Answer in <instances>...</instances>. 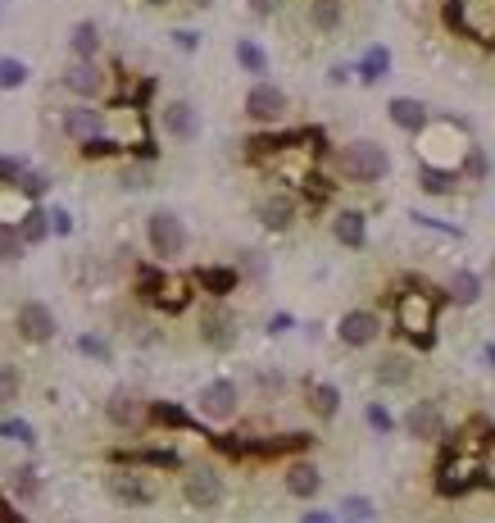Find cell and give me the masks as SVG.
Wrapping results in <instances>:
<instances>
[{
  "label": "cell",
  "instance_id": "obj_3",
  "mask_svg": "<svg viewBox=\"0 0 495 523\" xmlns=\"http://www.w3.org/2000/svg\"><path fill=\"white\" fill-rule=\"evenodd\" d=\"M395 319H400V328L418 342V346H432V324H436V296L427 292V287H418V292H404L400 296V305H395Z\"/></svg>",
  "mask_w": 495,
  "mask_h": 523
},
{
  "label": "cell",
  "instance_id": "obj_9",
  "mask_svg": "<svg viewBox=\"0 0 495 523\" xmlns=\"http://www.w3.org/2000/svg\"><path fill=\"white\" fill-rule=\"evenodd\" d=\"M237 405H241V396H237V383H228V378H218V383H205L200 387V414L205 419H232L237 414Z\"/></svg>",
  "mask_w": 495,
  "mask_h": 523
},
{
  "label": "cell",
  "instance_id": "obj_6",
  "mask_svg": "<svg viewBox=\"0 0 495 523\" xmlns=\"http://www.w3.org/2000/svg\"><path fill=\"white\" fill-rule=\"evenodd\" d=\"M246 114H250L255 123H277V119L286 114V92L273 87V82H255L250 96H246Z\"/></svg>",
  "mask_w": 495,
  "mask_h": 523
},
{
  "label": "cell",
  "instance_id": "obj_26",
  "mask_svg": "<svg viewBox=\"0 0 495 523\" xmlns=\"http://www.w3.org/2000/svg\"><path fill=\"white\" fill-rule=\"evenodd\" d=\"M386 69H391V51H386V46H368L364 60H359V78H364V82H382Z\"/></svg>",
  "mask_w": 495,
  "mask_h": 523
},
{
  "label": "cell",
  "instance_id": "obj_45",
  "mask_svg": "<svg viewBox=\"0 0 495 523\" xmlns=\"http://www.w3.org/2000/svg\"><path fill=\"white\" fill-rule=\"evenodd\" d=\"M46 214H51V232H60V237H64V232H73V218H69V209H46Z\"/></svg>",
  "mask_w": 495,
  "mask_h": 523
},
{
  "label": "cell",
  "instance_id": "obj_14",
  "mask_svg": "<svg viewBox=\"0 0 495 523\" xmlns=\"http://www.w3.org/2000/svg\"><path fill=\"white\" fill-rule=\"evenodd\" d=\"M341 342L345 346H368V342H377V333H382V324H377V315H368V310H350L345 319H341Z\"/></svg>",
  "mask_w": 495,
  "mask_h": 523
},
{
  "label": "cell",
  "instance_id": "obj_43",
  "mask_svg": "<svg viewBox=\"0 0 495 523\" xmlns=\"http://www.w3.org/2000/svg\"><path fill=\"white\" fill-rule=\"evenodd\" d=\"M78 351H82V355H96V360H110V346H105L101 337H82Z\"/></svg>",
  "mask_w": 495,
  "mask_h": 523
},
{
  "label": "cell",
  "instance_id": "obj_37",
  "mask_svg": "<svg viewBox=\"0 0 495 523\" xmlns=\"http://www.w3.org/2000/svg\"><path fill=\"white\" fill-rule=\"evenodd\" d=\"M341 509H345L350 523H368V518H373V500H368V496H345Z\"/></svg>",
  "mask_w": 495,
  "mask_h": 523
},
{
  "label": "cell",
  "instance_id": "obj_36",
  "mask_svg": "<svg viewBox=\"0 0 495 523\" xmlns=\"http://www.w3.org/2000/svg\"><path fill=\"white\" fill-rule=\"evenodd\" d=\"M19 255H24V237H19V228L0 223V259H19Z\"/></svg>",
  "mask_w": 495,
  "mask_h": 523
},
{
  "label": "cell",
  "instance_id": "obj_22",
  "mask_svg": "<svg viewBox=\"0 0 495 523\" xmlns=\"http://www.w3.org/2000/svg\"><path fill=\"white\" fill-rule=\"evenodd\" d=\"M146 419L160 423V428H196V419H191L182 405H173V401H150V405H146Z\"/></svg>",
  "mask_w": 495,
  "mask_h": 523
},
{
  "label": "cell",
  "instance_id": "obj_8",
  "mask_svg": "<svg viewBox=\"0 0 495 523\" xmlns=\"http://www.w3.org/2000/svg\"><path fill=\"white\" fill-rule=\"evenodd\" d=\"M200 342H205V346H214V351L237 346V315H232V310H223V305L205 310V315H200Z\"/></svg>",
  "mask_w": 495,
  "mask_h": 523
},
{
  "label": "cell",
  "instance_id": "obj_54",
  "mask_svg": "<svg viewBox=\"0 0 495 523\" xmlns=\"http://www.w3.org/2000/svg\"><path fill=\"white\" fill-rule=\"evenodd\" d=\"M490 278H495V259H490Z\"/></svg>",
  "mask_w": 495,
  "mask_h": 523
},
{
  "label": "cell",
  "instance_id": "obj_31",
  "mask_svg": "<svg viewBox=\"0 0 495 523\" xmlns=\"http://www.w3.org/2000/svg\"><path fill=\"white\" fill-rule=\"evenodd\" d=\"M459 178V169H432V164H422L418 169V182H422V191H432V196H441V191H450V182Z\"/></svg>",
  "mask_w": 495,
  "mask_h": 523
},
{
  "label": "cell",
  "instance_id": "obj_15",
  "mask_svg": "<svg viewBox=\"0 0 495 523\" xmlns=\"http://www.w3.org/2000/svg\"><path fill=\"white\" fill-rule=\"evenodd\" d=\"M386 114H391V123L404 128V132H422V128H427V105L413 101V96H395V101L386 105Z\"/></svg>",
  "mask_w": 495,
  "mask_h": 523
},
{
  "label": "cell",
  "instance_id": "obj_42",
  "mask_svg": "<svg viewBox=\"0 0 495 523\" xmlns=\"http://www.w3.org/2000/svg\"><path fill=\"white\" fill-rule=\"evenodd\" d=\"M19 173H24V160L0 155V182H19Z\"/></svg>",
  "mask_w": 495,
  "mask_h": 523
},
{
  "label": "cell",
  "instance_id": "obj_40",
  "mask_svg": "<svg viewBox=\"0 0 495 523\" xmlns=\"http://www.w3.org/2000/svg\"><path fill=\"white\" fill-rule=\"evenodd\" d=\"M463 173H468V178H486V173H490V164H486V155H481V146H468V160H463Z\"/></svg>",
  "mask_w": 495,
  "mask_h": 523
},
{
  "label": "cell",
  "instance_id": "obj_27",
  "mask_svg": "<svg viewBox=\"0 0 495 523\" xmlns=\"http://www.w3.org/2000/svg\"><path fill=\"white\" fill-rule=\"evenodd\" d=\"M19 237H24V246L46 241V237H51V214H46V209H28L24 223H19Z\"/></svg>",
  "mask_w": 495,
  "mask_h": 523
},
{
  "label": "cell",
  "instance_id": "obj_24",
  "mask_svg": "<svg viewBox=\"0 0 495 523\" xmlns=\"http://www.w3.org/2000/svg\"><path fill=\"white\" fill-rule=\"evenodd\" d=\"M481 296V278L472 274V269H454V278H450V301L454 305H472Z\"/></svg>",
  "mask_w": 495,
  "mask_h": 523
},
{
  "label": "cell",
  "instance_id": "obj_47",
  "mask_svg": "<svg viewBox=\"0 0 495 523\" xmlns=\"http://www.w3.org/2000/svg\"><path fill=\"white\" fill-rule=\"evenodd\" d=\"M173 42H178L182 51H196V46H200V37H196V33H187V28H178V33H173Z\"/></svg>",
  "mask_w": 495,
  "mask_h": 523
},
{
  "label": "cell",
  "instance_id": "obj_48",
  "mask_svg": "<svg viewBox=\"0 0 495 523\" xmlns=\"http://www.w3.org/2000/svg\"><path fill=\"white\" fill-rule=\"evenodd\" d=\"M123 187H146V169H123Z\"/></svg>",
  "mask_w": 495,
  "mask_h": 523
},
{
  "label": "cell",
  "instance_id": "obj_11",
  "mask_svg": "<svg viewBox=\"0 0 495 523\" xmlns=\"http://www.w3.org/2000/svg\"><path fill=\"white\" fill-rule=\"evenodd\" d=\"M255 214H259V223H264L268 232H286V228L296 223V196L273 191V196H264V200L255 205Z\"/></svg>",
  "mask_w": 495,
  "mask_h": 523
},
{
  "label": "cell",
  "instance_id": "obj_53",
  "mask_svg": "<svg viewBox=\"0 0 495 523\" xmlns=\"http://www.w3.org/2000/svg\"><path fill=\"white\" fill-rule=\"evenodd\" d=\"M146 5H169V0H146Z\"/></svg>",
  "mask_w": 495,
  "mask_h": 523
},
{
  "label": "cell",
  "instance_id": "obj_19",
  "mask_svg": "<svg viewBox=\"0 0 495 523\" xmlns=\"http://www.w3.org/2000/svg\"><path fill=\"white\" fill-rule=\"evenodd\" d=\"M318 487H323V473H318L314 464H305V460H296V464L286 469V491H291V496H300V500H309V496H318Z\"/></svg>",
  "mask_w": 495,
  "mask_h": 523
},
{
  "label": "cell",
  "instance_id": "obj_41",
  "mask_svg": "<svg viewBox=\"0 0 495 523\" xmlns=\"http://www.w3.org/2000/svg\"><path fill=\"white\" fill-rule=\"evenodd\" d=\"M37 487H42V482H37V469H15V491H19V496H28V500H33V496H37Z\"/></svg>",
  "mask_w": 495,
  "mask_h": 523
},
{
  "label": "cell",
  "instance_id": "obj_32",
  "mask_svg": "<svg viewBox=\"0 0 495 523\" xmlns=\"http://www.w3.org/2000/svg\"><path fill=\"white\" fill-rule=\"evenodd\" d=\"M237 64H241L246 73H264V69H268V55H264L255 42H237Z\"/></svg>",
  "mask_w": 495,
  "mask_h": 523
},
{
  "label": "cell",
  "instance_id": "obj_12",
  "mask_svg": "<svg viewBox=\"0 0 495 523\" xmlns=\"http://www.w3.org/2000/svg\"><path fill=\"white\" fill-rule=\"evenodd\" d=\"M105 414H110V423H119V428H137V423H146V401H141L132 387H119V392L105 401Z\"/></svg>",
  "mask_w": 495,
  "mask_h": 523
},
{
  "label": "cell",
  "instance_id": "obj_1",
  "mask_svg": "<svg viewBox=\"0 0 495 523\" xmlns=\"http://www.w3.org/2000/svg\"><path fill=\"white\" fill-rule=\"evenodd\" d=\"M445 24L481 46H495V0H445Z\"/></svg>",
  "mask_w": 495,
  "mask_h": 523
},
{
  "label": "cell",
  "instance_id": "obj_44",
  "mask_svg": "<svg viewBox=\"0 0 495 523\" xmlns=\"http://www.w3.org/2000/svg\"><path fill=\"white\" fill-rule=\"evenodd\" d=\"M368 423H373L377 432H391V423H395V419L386 414V405H368Z\"/></svg>",
  "mask_w": 495,
  "mask_h": 523
},
{
  "label": "cell",
  "instance_id": "obj_28",
  "mask_svg": "<svg viewBox=\"0 0 495 523\" xmlns=\"http://www.w3.org/2000/svg\"><path fill=\"white\" fill-rule=\"evenodd\" d=\"M119 464H155V469H178L182 460L173 450H119Z\"/></svg>",
  "mask_w": 495,
  "mask_h": 523
},
{
  "label": "cell",
  "instance_id": "obj_5",
  "mask_svg": "<svg viewBox=\"0 0 495 523\" xmlns=\"http://www.w3.org/2000/svg\"><path fill=\"white\" fill-rule=\"evenodd\" d=\"M182 496H187L191 509H214V505H223V478L200 464V469H191L182 478Z\"/></svg>",
  "mask_w": 495,
  "mask_h": 523
},
{
  "label": "cell",
  "instance_id": "obj_2",
  "mask_svg": "<svg viewBox=\"0 0 495 523\" xmlns=\"http://www.w3.org/2000/svg\"><path fill=\"white\" fill-rule=\"evenodd\" d=\"M336 164H341V173H345L350 182H377V178H386L391 155H386V146H377V141H350Z\"/></svg>",
  "mask_w": 495,
  "mask_h": 523
},
{
  "label": "cell",
  "instance_id": "obj_33",
  "mask_svg": "<svg viewBox=\"0 0 495 523\" xmlns=\"http://www.w3.org/2000/svg\"><path fill=\"white\" fill-rule=\"evenodd\" d=\"M0 437H5V441H24V446L37 441V432H33L28 419H0Z\"/></svg>",
  "mask_w": 495,
  "mask_h": 523
},
{
  "label": "cell",
  "instance_id": "obj_34",
  "mask_svg": "<svg viewBox=\"0 0 495 523\" xmlns=\"http://www.w3.org/2000/svg\"><path fill=\"white\" fill-rule=\"evenodd\" d=\"M19 387H24V373L15 364H0V405L19 401Z\"/></svg>",
  "mask_w": 495,
  "mask_h": 523
},
{
  "label": "cell",
  "instance_id": "obj_7",
  "mask_svg": "<svg viewBox=\"0 0 495 523\" xmlns=\"http://www.w3.org/2000/svg\"><path fill=\"white\" fill-rule=\"evenodd\" d=\"M15 328H19V337H24V342L42 346V342H51V337H55V315H51L42 301H28V305H19Z\"/></svg>",
  "mask_w": 495,
  "mask_h": 523
},
{
  "label": "cell",
  "instance_id": "obj_16",
  "mask_svg": "<svg viewBox=\"0 0 495 523\" xmlns=\"http://www.w3.org/2000/svg\"><path fill=\"white\" fill-rule=\"evenodd\" d=\"M164 128H169V137H178V141L196 137V132H200V119H196L191 101H173V105H164Z\"/></svg>",
  "mask_w": 495,
  "mask_h": 523
},
{
  "label": "cell",
  "instance_id": "obj_49",
  "mask_svg": "<svg viewBox=\"0 0 495 523\" xmlns=\"http://www.w3.org/2000/svg\"><path fill=\"white\" fill-rule=\"evenodd\" d=\"M300 523H336V518H332V514H323V509H314V514H305Z\"/></svg>",
  "mask_w": 495,
  "mask_h": 523
},
{
  "label": "cell",
  "instance_id": "obj_21",
  "mask_svg": "<svg viewBox=\"0 0 495 523\" xmlns=\"http://www.w3.org/2000/svg\"><path fill=\"white\" fill-rule=\"evenodd\" d=\"M64 132H69V137H78V141L96 137V132H101V110H87V105L64 110Z\"/></svg>",
  "mask_w": 495,
  "mask_h": 523
},
{
  "label": "cell",
  "instance_id": "obj_50",
  "mask_svg": "<svg viewBox=\"0 0 495 523\" xmlns=\"http://www.w3.org/2000/svg\"><path fill=\"white\" fill-rule=\"evenodd\" d=\"M481 364H486V369H495V346H481Z\"/></svg>",
  "mask_w": 495,
  "mask_h": 523
},
{
  "label": "cell",
  "instance_id": "obj_4",
  "mask_svg": "<svg viewBox=\"0 0 495 523\" xmlns=\"http://www.w3.org/2000/svg\"><path fill=\"white\" fill-rule=\"evenodd\" d=\"M146 237H150V250H155L160 259H178V255L187 250V228H182V218L169 214V209H155V214L146 218Z\"/></svg>",
  "mask_w": 495,
  "mask_h": 523
},
{
  "label": "cell",
  "instance_id": "obj_10",
  "mask_svg": "<svg viewBox=\"0 0 495 523\" xmlns=\"http://www.w3.org/2000/svg\"><path fill=\"white\" fill-rule=\"evenodd\" d=\"M441 428H445V419H441V405H436V401H413V405H409V414H404V432H409V437L436 441Z\"/></svg>",
  "mask_w": 495,
  "mask_h": 523
},
{
  "label": "cell",
  "instance_id": "obj_35",
  "mask_svg": "<svg viewBox=\"0 0 495 523\" xmlns=\"http://www.w3.org/2000/svg\"><path fill=\"white\" fill-rule=\"evenodd\" d=\"M28 82V64L24 60H0V87H24Z\"/></svg>",
  "mask_w": 495,
  "mask_h": 523
},
{
  "label": "cell",
  "instance_id": "obj_52",
  "mask_svg": "<svg viewBox=\"0 0 495 523\" xmlns=\"http://www.w3.org/2000/svg\"><path fill=\"white\" fill-rule=\"evenodd\" d=\"M486 441H490V446H495V428H490V432H486Z\"/></svg>",
  "mask_w": 495,
  "mask_h": 523
},
{
  "label": "cell",
  "instance_id": "obj_46",
  "mask_svg": "<svg viewBox=\"0 0 495 523\" xmlns=\"http://www.w3.org/2000/svg\"><path fill=\"white\" fill-rule=\"evenodd\" d=\"M250 10H255L259 19H268V15H277V10H282V0H250Z\"/></svg>",
  "mask_w": 495,
  "mask_h": 523
},
{
  "label": "cell",
  "instance_id": "obj_17",
  "mask_svg": "<svg viewBox=\"0 0 495 523\" xmlns=\"http://www.w3.org/2000/svg\"><path fill=\"white\" fill-rule=\"evenodd\" d=\"M332 237H336L341 246H350V250H359V246L368 241V228H364V214H359V209H341V214L332 218Z\"/></svg>",
  "mask_w": 495,
  "mask_h": 523
},
{
  "label": "cell",
  "instance_id": "obj_18",
  "mask_svg": "<svg viewBox=\"0 0 495 523\" xmlns=\"http://www.w3.org/2000/svg\"><path fill=\"white\" fill-rule=\"evenodd\" d=\"M237 269H218V265H205V269H196V287L200 292H209V296H228V292H237Z\"/></svg>",
  "mask_w": 495,
  "mask_h": 523
},
{
  "label": "cell",
  "instance_id": "obj_29",
  "mask_svg": "<svg viewBox=\"0 0 495 523\" xmlns=\"http://www.w3.org/2000/svg\"><path fill=\"white\" fill-rule=\"evenodd\" d=\"M309 24L318 33H332L341 24V0H314V5H309Z\"/></svg>",
  "mask_w": 495,
  "mask_h": 523
},
{
  "label": "cell",
  "instance_id": "obj_23",
  "mask_svg": "<svg viewBox=\"0 0 495 523\" xmlns=\"http://www.w3.org/2000/svg\"><path fill=\"white\" fill-rule=\"evenodd\" d=\"M309 410H314L318 419H336V410H341V392H336L332 383H309Z\"/></svg>",
  "mask_w": 495,
  "mask_h": 523
},
{
  "label": "cell",
  "instance_id": "obj_38",
  "mask_svg": "<svg viewBox=\"0 0 495 523\" xmlns=\"http://www.w3.org/2000/svg\"><path fill=\"white\" fill-rule=\"evenodd\" d=\"M82 155H87V160H105V155H119V141H110V137H101V132H96V137H87V141H82Z\"/></svg>",
  "mask_w": 495,
  "mask_h": 523
},
{
  "label": "cell",
  "instance_id": "obj_39",
  "mask_svg": "<svg viewBox=\"0 0 495 523\" xmlns=\"http://www.w3.org/2000/svg\"><path fill=\"white\" fill-rule=\"evenodd\" d=\"M46 187H51V178H46V173H28V169L19 173V191H24V196H33V200H37V196H46Z\"/></svg>",
  "mask_w": 495,
  "mask_h": 523
},
{
  "label": "cell",
  "instance_id": "obj_13",
  "mask_svg": "<svg viewBox=\"0 0 495 523\" xmlns=\"http://www.w3.org/2000/svg\"><path fill=\"white\" fill-rule=\"evenodd\" d=\"M110 496L114 500H123V505H150L160 491H155V482H146L141 473H110Z\"/></svg>",
  "mask_w": 495,
  "mask_h": 523
},
{
  "label": "cell",
  "instance_id": "obj_51",
  "mask_svg": "<svg viewBox=\"0 0 495 523\" xmlns=\"http://www.w3.org/2000/svg\"><path fill=\"white\" fill-rule=\"evenodd\" d=\"M187 5H196V10H205V5H214V0H187Z\"/></svg>",
  "mask_w": 495,
  "mask_h": 523
},
{
  "label": "cell",
  "instance_id": "obj_30",
  "mask_svg": "<svg viewBox=\"0 0 495 523\" xmlns=\"http://www.w3.org/2000/svg\"><path fill=\"white\" fill-rule=\"evenodd\" d=\"M69 46H73V55H78V60H92V55H96V46H101L96 24H78V28H73V37H69Z\"/></svg>",
  "mask_w": 495,
  "mask_h": 523
},
{
  "label": "cell",
  "instance_id": "obj_25",
  "mask_svg": "<svg viewBox=\"0 0 495 523\" xmlns=\"http://www.w3.org/2000/svg\"><path fill=\"white\" fill-rule=\"evenodd\" d=\"M409 373H413V364H409L404 355H382V360H377V383H382V387H404Z\"/></svg>",
  "mask_w": 495,
  "mask_h": 523
},
{
  "label": "cell",
  "instance_id": "obj_20",
  "mask_svg": "<svg viewBox=\"0 0 495 523\" xmlns=\"http://www.w3.org/2000/svg\"><path fill=\"white\" fill-rule=\"evenodd\" d=\"M64 87L78 92V96H96V92L105 87V78H101V69H96L92 60H78V64L64 73Z\"/></svg>",
  "mask_w": 495,
  "mask_h": 523
}]
</instances>
